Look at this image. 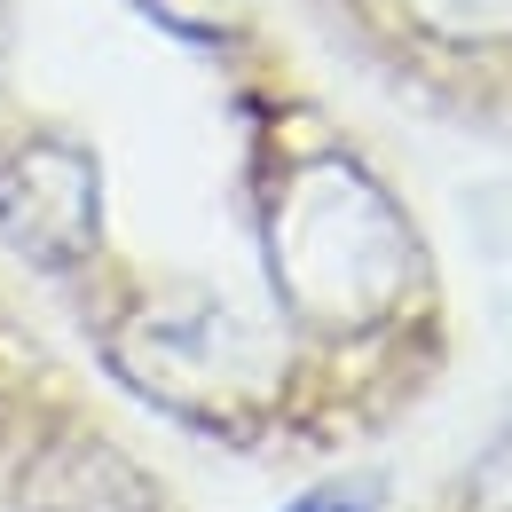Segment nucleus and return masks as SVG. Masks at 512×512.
<instances>
[{
  "mask_svg": "<svg viewBox=\"0 0 512 512\" xmlns=\"http://www.w3.org/2000/svg\"><path fill=\"white\" fill-rule=\"evenodd\" d=\"M268 268L292 300V316L323 331H363L410 292V229L386 205L371 174L323 158L308 174H292L268 221Z\"/></svg>",
  "mask_w": 512,
  "mask_h": 512,
  "instance_id": "f257e3e1",
  "label": "nucleus"
},
{
  "mask_svg": "<svg viewBox=\"0 0 512 512\" xmlns=\"http://www.w3.org/2000/svg\"><path fill=\"white\" fill-rule=\"evenodd\" d=\"M142 16H158L166 32H182L197 48H213V40H229L237 24H245V0H134Z\"/></svg>",
  "mask_w": 512,
  "mask_h": 512,
  "instance_id": "39448f33",
  "label": "nucleus"
},
{
  "mask_svg": "<svg viewBox=\"0 0 512 512\" xmlns=\"http://www.w3.org/2000/svg\"><path fill=\"white\" fill-rule=\"evenodd\" d=\"M473 512H512V434L481 457V481H473Z\"/></svg>",
  "mask_w": 512,
  "mask_h": 512,
  "instance_id": "0eeeda50",
  "label": "nucleus"
},
{
  "mask_svg": "<svg viewBox=\"0 0 512 512\" xmlns=\"http://www.w3.org/2000/svg\"><path fill=\"white\" fill-rule=\"evenodd\" d=\"M402 8L442 48H497V40H512V0H402Z\"/></svg>",
  "mask_w": 512,
  "mask_h": 512,
  "instance_id": "20e7f679",
  "label": "nucleus"
},
{
  "mask_svg": "<svg viewBox=\"0 0 512 512\" xmlns=\"http://www.w3.org/2000/svg\"><path fill=\"white\" fill-rule=\"evenodd\" d=\"M24 512H158L142 473L103 442H64L48 449L24 481Z\"/></svg>",
  "mask_w": 512,
  "mask_h": 512,
  "instance_id": "7ed1b4c3",
  "label": "nucleus"
},
{
  "mask_svg": "<svg viewBox=\"0 0 512 512\" xmlns=\"http://www.w3.org/2000/svg\"><path fill=\"white\" fill-rule=\"evenodd\" d=\"M0 237L32 268H79L103 237V174L79 142H24L0 166Z\"/></svg>",
  "mask_w": 512,
  "mask_h": 512,
  "instance_id": "f03ea898",
  "label": "nucleus"
},
{
  "mask_svg": "<svg viewBox=\"0 0 512 512\" xmlns=\"http://www.w3.org/2000/svg\"><path fill=\"white\" fill-rule=\"evenodd\" d=\"M284 512H379V489L371 481H323L308 497H292Z\"/></svg>",
  "mask_w": 512,
  "mask_h": 512,
  "instance_id": "423d86ee",
  "label": "nucleus"
}]
</instances>
